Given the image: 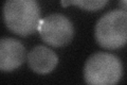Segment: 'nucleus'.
<instances>
[{
    "mask_svg": "<svg viewBox=\"0 0 127 85\" xmlns=\"http://www.w3.org/2000/svg\"><path fill=\"white\" fill-rule=\"evenodd\" d=\"M71 5H76L77 7L88 12H96L104 7L108 0H69Z\"/></svg>",
    "mask_w": 127,
    "mask_h": 85,
    "instance_id": "0eeeda50",
    "label": "nucleus"
},
{
    "mask_svg": "<svg viewBox=\"0 0 127 85\" xmlns=\"http://www.w3.org/2000/svg\"><path fill=\"white\" fill-rule=\"evenodd\" d=\"M83 74L87 84L113 85L122 78L123 65L117 55L108 52H96L86 61Z\"/></svg>",
    "mask_w": 127,
    "mask_h": 85,
    "instance_id": "f03ea898",
    "label": "nucleus"
},
{
    "mask_svg": "<svg viewBox=\"0 0 127 85\" xmlns=\"http://www.w3.org/2000/svg\"><path fill=\"white\" fill-rule=\"evenodd\" d=\"M97 45L107 50L124 47L127 42V13L125 10H113L97 20L94 28Z\"/></svg>",
    "mask_w": 127,
    "mask_h": 85,
    "instance_id": "7ed1b4c3",
    "label": "nucleus"
},
{
    "mask_svg": "<svg viewBox=\"0 0 127 85\" xmlns=\"http://www.w3.org/2000/svg\"><path fill=\"white\" fill-rule=\"evenodd\" d=\"M27 62L30 69L38 75H48L56 68L58 56L47 46L38 45L27 54Z\"/></svg>",
    "mask_w": 127,
    "mask_h": 85,
    "instance_id": "423d86ee",
    "label": "nucleus"
},
{
    "mask_svg": "<svg viewBox=\"0 0 127 85\" xmlns=\"http://www.w3.org/2000/svg\"><path fill=\"white\" fill-rule=\"evenodd\" d=\"M61 3H62L63 6H69V5H71L70 2H69V0H61Z\"/></svg>",
    "mask_w": 127,
    "mask_h": 85,
    "instance_id": "6e6552de",
    "label": "nucleus"
},
{
    "mask_svg": "<svg viewBox=\"0 0 127 85\" xmlns=\"http://www.w3.org/2000/svg\"><path fill=\"white\" fill-rule=\"evenodd\" d=\"M37 31L43 42L54 48L69 45L74 36L73 23L68 17L58 13L41 18Z\"/></svg>",
    "mask_w": 127,
    "mask_h": 85,
    "instance_id": "20e7f679",
    "label": "nucleus"
},
{
    "mask_svg": "<svg viewBox=\"0 0 127 85\" xmlns=\"http://www.w3.org/2000/svg\"><path fill=\"white\" fill-rule=\"evenodd\" d=\"M122 1V4H123V7H124V10L126 9V4H127V0H121Z\"/></svg>",
    "mask_w": 127,
    "mask_h": 85,
    "instance_id": "1a4fd4ad",
    "label": "nucleus"
},
{
    "mask_svg": "<svg viewBox=\"0 0 127 85\" xmlns=\"http://www.w3.org/2000/svg\"><path fill=\"white\" fill-rule=\"evenodd\" d=\"M26 59V48L20 40L12 37L0 38V71L10 72L18 69Z\"/></svg>",
    "mask_w": 127,
    "mask_h": 85,
    "instance_id": "39448f33",
    "label": "nucleus"
},
{
    "mask_svg": "<svg viewBox=\"0 0 127 85\" xmlns=\"http://www.w3.org/2000/svg\"><path fill=\"white\" fill-rule=\"evenodd\" d=\"M3 20L11 32L19 36L35 33L40 22V6L37 0H5Z\"/></svg>",
    "mask_w": 127,
    "mask_h": 85,
    "instance_id": "f257e3e1",
    "label": "nucleus"
}]
</instances>
